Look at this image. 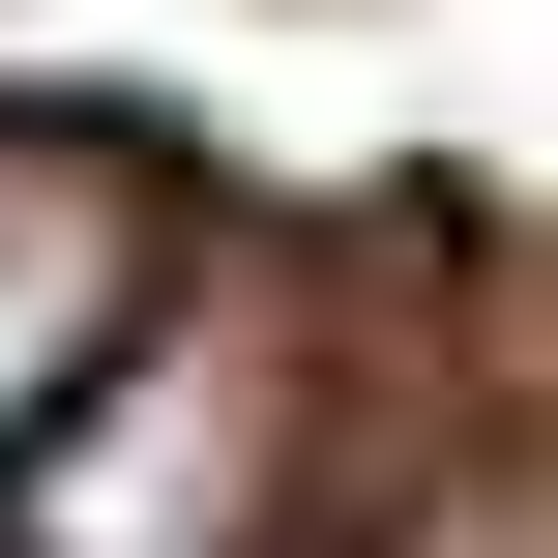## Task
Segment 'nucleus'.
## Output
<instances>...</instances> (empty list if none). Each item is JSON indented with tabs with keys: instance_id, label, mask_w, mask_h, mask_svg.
<instances>
[{
	"instance_id": "obj_2",
	"label": "nucleus",
	"mask_w": 558,
	"mask_h": 558,
	"mask_svg": "<svg viewBox=\"0 0 558 558\" xmlns=\"http://www.w3.org/2000/svg\"><path fill=\"white\" fill-rule=\"evenodd\" d=\"M147 265H177L147 147H118V118H0V471L88 412V353L147 324Z\"/></svg>"
},
{
	"instance_id": "obj_1",
	"label": "nucleus",
	"mask_w": 558,
	"mask_h": 558,
	"mask_svg": "<svg viewBox=\"0 0 558 558\" xmlns=\"http://www.w3.org/2000/svg\"><path fill=\"white\" fill-rule=\"evenodd\" d=\"M265 471H294L265 294H177V324H118L88 412L0 471V558H265Z\"/></svg>"
},
{
	"instance_id": "obj_3",
	"label": "nucleus",
	"mask_w": 558,
	"mask_h": 558,
	"mask_svg": "<svg viewBox=\"0 0 558 558\" xmlns=\"http://www.w3.org/2000/svg\"><path fill=\"white\" fill-rule=\"evenodd\" d=\"M383 558H558V500H441V530H383Z\"/></svg>"
}]
</instances>
